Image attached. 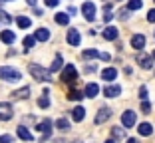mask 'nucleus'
Masks as SVG:
<instances>
[{
  "label": "nucleus",
  "instance_id": "obj_1",
  "mask_svg": "<svg viewBox=\"0 0 155 143\" xmlns=\"http://www.w3.org/2000/svg\"><path fill=\"white\" fill-rule=\"evenodd\" d=\"M28 70H30V74H32L34 80H38V82H50V74H52L50 70L42 68V66H38V64H30Z\"/></svg>",
  "mask_w": 155,
  "mask_h": 143
},
{
  "label": "nucleus",
  "instance_id": "obj_2",
  "mask_svg": "<svg viewBox=\"0 0 155 143\" xmlns=\"http://www.w3.org/2000/svg\"><path fill=\"white\" fill-rule=\"evenodd\" d=\"M0 78L6 80V82H18V80L22 78V74H20L16 68H10V66H2V68H0Z\"/></svg>",
  "mask_w": 155,
  "mask_h": 143
},
{
  "label": "nucleus",
  "instance_id": "obj_3",
  "mask_svg": "<svg viewBox=\"0 0 155 143\" xmlns=\"http://www.w3.org/2000/svg\"><path fill=\"white\" fill-rule=\"evenodd\" d=\"M76 80H78L76 68H74V64H68L64 68V72H62V82H66V83H76Z\"/></svg>",
  "mask_w": 155,
  "mask_h": 143
},
{
  "label": "nucleus",
  "instance_id": "obj_4",
  "mask_svg": "<svg viewBox=\"0 0 155 143\" xmlns=\"http://www.w3.org/2000/svg\"><path fill=\"white\" fill-rule=\"evenodd\" d=\"M12 115H14L12 106H10L8 102H0V121H8V119H12Z\"/></svg>",
  "mask_w": 155,
  "mask_h": 143
},
{
  "label": "nucleus",
  "instance_id": "obj_5",
  "mask_svg": "<svg viewBox=\"0 0 155 143\" xmlns=\"http://www.w3.org/2000/svg\"><path fill=\"white\" fill-rule=\"evenodd\" d=\"M135 121H137V115H135V111H131V109H127V111H123V115H121V123H123V127H133L135 125Z\"/></svg>",
  "mask_w": 155,
  "mask_h": 143
},
{
  "label": "nucleus",
  "instance_id": "obj_6",
  "mask_svg": "<svg viewBox=\"0 0 155 143\" xmlns=\"http://www.w3.org/2000/svg\"><path fill=\"white\" fill-rule=\"evenodd\" d=\"M36 129H38V131H42L40 141H46V139L50 137V133H52V121H50V119H44L42 123H38Z\"/></svg>",
  "mask_w": 155,
  "mask_h": 143
},
{
  "label": "nucleus",
  "instance_id": "obj_7",
  "mask_svg": "<svg viewBox=\"0 0 155 143\" xmlns=\"http://www.w3.org/2000/svg\"><path fill=\"white\" fill-rule=\"evenodd\" d=\"M82 12H84V18L91 22V20L96 18V4H94V2H84Z\"/></svg>",
  "mask_w": 155,
  "mask_h": 143
},
{
  "label": "nucleus",
  "instance_id": "obj_8",
  "mask_svg": "<svg viewBox=\"0 0 155 143\" xmlns=\"http://www.w3.org/2000/svg\"><path fill=\"white\" fill-rule=\"evenodd\" d=\"M137 64L141 66L143 70H149L151 66H153V58L147 54H137Z\"/></svg>",
  "mask_w": 155,
  "mask_h": 143
},
{
  "label": "nucleus",
  "instance_id": "obj_9",
  "mask_svg": "<svg viewBox=\"0 0 155 143\" xmlns=\"http://www.w3.org/2000/svg\"><path fill=\"white\" fill-rule=\"evenodd\" d=\"M111 117V111H110V107H101L100 111H97V115H96V123L97 125H101L104 121H107Z\"/></svg>",
  "mask_w": 155,
  "mask_h": 143
},
{
  "label": "nucleus",
  "instance_id": "obj_10",
  "mask_svg": "<svg viewBox=\"0 0 155 143\" xmlns=\"http://www.w3.org/2000/svg\"><path fill=\"white\" fill-rule=\"evenodd\" d=\"M66 40H68V44H72V46H80V42H82V36H80V32L78 30H70L68 36H66Z\"/></svg>",
  "mask_w": 155,
  "mask_h": 143
},
{
  "label": "nucleus",
  "instance_id": "obj_11",
  "mask_svg": "<svg viewBox=\"0 0 155 143\" xmlns=\"http://www.w3.org/2000/svg\"><path fill=\"white\" fill-rule=\"evenodd\" d=\"M34 38H36L38 42H48L50 40V30H48V28H38Z\"/></svg>",
  "mask_w": 155,
  "mask_h": 143
},
{
  "label": "nucleus",
  "instance_id": "obj_12",
  "mask_svg": "<svg viewBox=\"0 0 155 143\" xmlns=\"http://www.w3.org/2000/svg\"><path fill=\"white\" fill-rule=\"evenodd\" d=\"M131 46L135 48V50H141V48L145 46V36H143V34H135V36H131Z\"/></svg>",
  "mask_w": 155,
  "mask_h": 143
},
{
  "label": "nucleus",
  "instance_id": "obj_13",
  "mask_svg": "<svg viewBox=\"0 0 155 143\" xmlns=\"http://www.w3.org/2000/svg\"><path fill=\"white\" fill-rule=\"evenodd\" d=\"M119 93H121V88H119V86H107V88H104L105 97H117Z\"/></svg>",
  "mask_w": 155,
  "mask_h": 143
},
{
  "label": "nucleus",
  "instance_id": "obj_14",
  "mask_svg": "<svg viewBox=\"0 0 155 143\" xmlns=\"http://www.w3.org/2000/svg\"><path fill=\"white\" fill-rule=\"evenodd\" d=\"M117 78V70L115 68H105L104 72H101V80H105V82H111V80Z\"/></svg>",
  "mask_w": 155,
  "mask_h": 143
},
{
  "label": "nucleus",
  "instance_id": "obj_15",
  "mask_svg": "<svg viewBox=\"0 0 155 143\" xmlns=\"http://www.w3.org/2000/svg\"><path fill=\"white\" fill-rule=\"evenodd\" d=\"M0 40L4 42V44H12V42L16 40V34H14L12 30H2V32H0Z\"/></svg>",
  "mask_w": 155,
  "mask_h": 143
},
{
  "label": "nucleus",
  "instance_id": "obj_16",
  "mask_svg": "<svg viewBox=\"0 0 155 143\" xmlns=\"http://www.w3.org/2000/svg\"><path fill=\"white\" fill-rule=\"evenodd\" d=\"M84 93H86V97H96L97 93H100V86H97V83H87Z\"/></svg>",
  "mask_w": 155,
  "mask_h": 143
},
{
  "label": "nucleus",
  "instance_id": "obj_17",
  "mask_svg": "<svg viewBox=\"0 0 155 143\" xmlns=\"http://www.w3.org/2000/svg\"><path fill=\"white\" fill-rule=\"evenodd\" d=\"M72 117H74V121H82L84 117H86V109H84L82 106L74 107V109H72Z\"/></svg>",
  "mask_w": 155,
  "mask_h": 143
},
{
  "label": "nucleus",
  "instance_id": "obj_18",
  "mask_svg": "<svg viewBox=\"0 0 155 143\" xmlns=\"http://www.w3.org/2000/svg\"><path fill=\"white\" fill-rule=\"evenodd\" d=\"M137 131H139V135L147 137V135H151V133H153V125H151V123H147V121H145V123H141L139 127H137Z\"/></svg>",
  "mask_w": 155,
  "mask_h": 143
},
{
  "label": "nucleus",
  "instance_id": "obj_19",
  "mask_svg": "<svg viewBox=\"0 0 155 143\" xmlns=\"http://www.w3.org/2000/svg\"><path fill=\"white\" fill-rule=\"evenodd\" d=\"M104 38L105 40H115L117 38V28H114V26L104 28Z\"/></svg>",
  "mask_w": 155,
  "mask_h": 143
},
{
  "label": "nucleus",
  "instance_id": "obj_20",
  "mask_svg": "<svg viewBox=\"0 0 155 143\" xmlns=\"http://www.w3.org/2000/svg\"><path fill=\"white\" fill-rule=\"evenodd\" d=\"M28 96H30V88H22V89L12 92V97H14V99H26Z\"/></svg>",
  "mask_w": 155,
  "mask_h": 143
},
{
  "label": "nucleus",
  "instance_id": "obj_21",
  "mask_svg": "<svg viewBox=\"0 0 155 143\" xmlns=\"http://www.w3.org/2000/svg\"><path fill=\"white\" fill-rule=\"evenodd\" d=\"M54 20L60 24V26H68V22H70V16H68L66 12H58V14L54 16Z\"/></svg>",
  "mask_w": 155,
  "mask_h": 143
},
{
  "label": "nucleus",
  "instance_id": "obj_22",
  "mask_svg": "<svg viewBox=\"0 0 155 143\" xmlns=\"http://www.w3.org/2000/svg\"><path fill=\"white\" fill-rule=\"evenodd\" d=\"M18 137L24 139V141H32V133H30L24 125H20V127H18Z\"/></svg>",
  "mask_w": 155,
  "mask_h": 143
},
{
  "label": "nucleus",
  "instance_id": "obj_23",
  "mask_svg": "<svg viewBox=\"0 0 155 143\" xmlns=\"http://www.w3.org/2000/svg\"><path fill=\"white\" fill-rule=\"evenodd\" d=\"M62 64H64V62H62V56H56L54 58V62H52V66H50V72H58V70H62Z\"/></svg>",
  "mask_w": 155,
  "mask_h": 143
},
{
  "label": "nucleus",
  "instance_id": "obj_24",
  "mask_svg": "<svg viewBox=\"0 0 155 143\" xmlns=\"http://www.w3.org/2000/svg\"><path fill=\"white\" fill-rule=\"evenodd\" d=\"M16 24H18L20 28H30V24H32V20L28 18V16H18V18H16Z\"/></svg>",
  "mask_w": 155,
  "mask_h": 143
},
{
  "label": "nucleus",
  "instance_id": "obj_25",
  "mask_svg": "<svg viewBox=\"0 0 155 143\" xmlns=\"http://www.w3.org/2000/svg\"><path fill=\"white\" fill-rule=\"evenodd\" d=\"M56 127H58L60 131H68V129H70V121L62 117V119H58V121H56Z\"/></svg>",
  "mask_w": 155,
  "mask_h": 143
},
{
  "label": "nucleus",
  "instance_id": "obj_26",
  "mask_svg": "<svg viewBox=\"0 0 155 143\" xmlns=\"http://www.w3.org/2000/svg\"><path fill=\"white\" fill-rule=\"evenodd\" d=\"M38 106H40L42 109H46V107L50 106V97H48V92H44V96L38 99Z\"/></svg>",
  "mask_w": 155,
  "mask_h": 143
},
{
  "label": "nucleus",
  "instance_id": "obj_27",
  "mask_svg": "<svg viewBox=\"0 0 155 143\" xmlns=\"http://www.w3.org/2000/svg\"><path fill=\"white\" fill-rule=\"evenodd\" d=\"M97 54H100V52L97 50H94V48H90V50H84V58H86V60H94V58H97Z\"/></svg>",
  "mask_w": 155,
  "mask_h": 143
},
{
  "label": "nucleus",
  "instance_id": "obj_28",
  "mask_svg": "<svg viewBox=\"0 0 155 143\" xmlns=\"http://www.w3.org/2000/svg\"><path fill=\"white\" fill-rule=\"evenodd\" d=\"M141 6H143L141 0H129L127 2V10H139Z\"/></svg>",
  "mask_w": 155,
  "mask_h": 143
},
{
  "label": "nucleus",
  "instance_id": "obj_29",
  "mask_svg": "<svg viewBox=\"0 0 155 143\" xmlns=\"http://www.w3.org/2000/svg\"><path fill=\"white\" fill-rule=\"evenodd\" d=\"M34 44H36V38H34V36H26V38H24V48H26V50L34 48Z\"/></svg>",
  "mask_w": 155,
  "mask_h": 143
},
{
  "label": "nucleus",
  "instance_id": "obj_30",
  "mask_svg": "<svg viewBox=\"0 0 155 143\" xmlns=\"http://www.w3.org/2000/svg\"><path fill=\"white\" fill-rule=\"evenodd\" d=\"M10 22H12V18L8 16V12L0 10V24H10Z\"/></svg>",
  "mask_w": 155,
  "mask_h": 143
},
{
  "label": "nucleus",
  "instance_id": "obj_31",
  "mask_svg": "<svg viewBox=\"0 0 155 143\" xmlns=\"http://www.w3.org/2000/svg\"><path fill=\"white\" fill-rule=\"evenodd\" d=\"M68 97H70V99H74V102H80V99H82V93H80V92H78V89H72V92H70L68 93Z\"/></svg>",
  "mask_w": 155,
  "mask_h": 143
},
{
  "label": "nucleus",
  "instance_id": "obj_32",
  "mask_svg": "<svg viewBox=\"0 0 155 143\" xmlns=\"http://www.w3.org/2000/svg\"><path fill=\"white\" fill-rule=\"evenodd\" d=\"M111 135H114V137H119V139H121L125 133H123V129H119V127H114V129H111Z\"/></svg>",
  "mask_w": 155,
  "mask_h": 143
},
{
  "label": "nucleus",
  "instance_id": "obj_33",
  "mask_svg": "<svg viewBox=\"0 0 155 143\" xmlns=\"http://www.w3.org/2000/svg\"><path fill=\"white\" fill-rule=\"evenodd\" d=\"M141 111H143V113H149V111H151V103L143 99V103H141Z\"/></svg>",
  "mask_w": 155,
  "mask_h": 143
},
{
  "label": "nucleus",
  "instance_id": "obj_34",
  "mask_svg": "<svg viewBox=\"0 0 155 143\" xmlns=\"http://www.w3.org/2000/svg\"><path fill=\"white\" fill-rule=\"evenodd\" d=\"M44 2H46V6H48V8H54V6L60 4V0H44Z\"/></svg>",
  "mask_w": 155,
  "mask_h": 143
},
{
  "label": "nucleus",
  "instance_id": "obj_35",
  "mask_svg": "<svg viewBox=\"0 0 155 143\" xmlns=\"http://www.w3.org/2000/svg\"><path fill=\"white\" fill-rule=\"evenodd\" d=\"M147 22H155V8L147 12Z\"/></svg>",
  "mask_w": 155,
  "mask_h": 143
},
{
  "label": "nucleus",
  "instance_id": "obj_36",
  "mask_svg": "<svg viewBox=\"0 0 155 143\" xmlns=\"http://www.w3.org/2000/svg\"><path fill=\"white\" fill-rule=\"evenodd\" d=\"M139 97H141V99H145V97H147V88H145V86L139 88Z\"/></svg>",
  "mask_w": 155,
  "mask_h": 143
},
{
  "label": "nucleus",
  "instance_id": "obj_37",
  "mask_svg": "<svg viewBox=\"0 0 155 143\" xmlns=\"http://www.w3.org/2000/svg\"><path fill=\"white\" fill-rule=\"evenodd\" d=\"M0 143H12V135H2V137H0Z\"/></svg>",
  "mask_w": 155,
  "mask_h": 143
},
{
  "label": "nucleus",
  "instance_id": "obj_38",
  "mask_svg": "<svg viewBox=\"0 0 155 143\" xmlns=\"http://www.w3.org/2000/svg\"><path fill=\"white\" fill-rule=\"evenodd\" d=\"M97 58H100V60H105V62H107V60H110V54H105V52H104V54H97Z\"/></svg>",
  "mask_w": 155,
  "mask_h": 143
},
{
  "label": "nucleus",
  "instance_id": "obj_39",
  "mask_svg": "<svg viewBox=\"0 0 155 143\" xmlns=\"http://www.w3.org/2000/svg\"><path fill=\"white\" fill-rule=\"evenodd\" d=\"M26 2H28L30 6H34V4H36V0H26Z\"/></svg>",
  "mask_w": 155,
  "mask_h": 143
},
{
  "label": "nucleus",
  "instance_id": "obj_40",
  "mask_svg": "<svg viewBox=\"0 0 155 143\" xmlns=\"http://www.w3.org/2000/svg\"><path fill=\"white\" fill-rule=\"evenodd\" d=\"M105 143H115V141H114V139H107V141H105Z\"/></svg>",
  "mask_w": 155,
  "mask_h": 143
},
{
  "label": "nucleus",
  "instance_id": "obj_41",
  "mask_svg": "<svg viewBox=\"0 0 155 143\" xmlns=\"http://www.w3.org/2000/svg\"><path fill=\"white\" fill-rule=\"evenodd\" d=\"M127 143H137V141H135V139H129V141H127Z\"/></svg>",
  "mask_w": 155,
  "mask_h": 143
},
{
  "label": "nucleus",
  "instance_id": "obj_42",
  "mask_svg": "<svg viewBox=\"0 0 155 143\" xmlns=\"http://www.w3.org/2000/svg\"><path fill=\"white\" fill-rule=\"evenodd\" d=\"M0 2H8V0H0Z\"/></svg>",
  "mask_w": 155,
  "mask_h": 143
},
{
  "label": "nucleus",
  "instance_id": "obj_43",
  "mask_svg": "<svg viewBox=\"0 0 155 143\" xmlns=\"http://www.w3.org/2000/svg\"><path fill=\"white\" fill-rule=\"evenodd\" d=\"M74 143H82V141H74Z\"/></svg>",
  "mask_w": 155,
  "mask_h": 143
},
{
  "label": "nucleus",
  "instance_id": "obj_44",
  "mask_svg": "<svg viewBox=\"0 0 155 143\" xmlns=\"http://www.w3.org/2000/svg\"><path fill=\"white\" fill-rule=\"evenodd\" d=\"M153 58H155V52H153Z\"/></svg>",
  "mask_w": 155,
  "mask_h": 143
}]
</instances>
